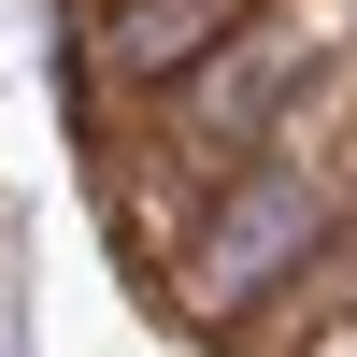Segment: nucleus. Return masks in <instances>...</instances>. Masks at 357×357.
Segmentation results:
<instances>
[{
  "instance_id": "nucleus-2",
  "label": "nucleus",
  "mask_w": 357,
  "mask_h": 357,
  "mask_svg": "<svg viewBox=\"0 0 357 357\" xmlns=\"http://www.w3.org/2000/svg\"><path fill=\"white\" fill-rule=\"evenodd\" d=\"M243 15H257V0H114V15H100V57L129 86H186L200 57L243 43Z\"/></svg>"
},
{
  "instance_id": "nucleus-3",
  "label": "nucleus",
  "mask_w": 357,
  "mask_h": 357,
  "mask_svg": "<svg viewBox=\"0 0 357 357\" xmlns=\"http://www.w3.org/2000/svg\"><path fill=\"white\" fill-rule=\"evenodd\" d=\"M286 86H301V57H257V43H229V57H200L172 100H186V129L200 143H229V158H257V129L286 114Z\"/></svg>"
},
{
  "instance_id": "nucleus-1",
  "label": "nucleus",
  "mask_w": 357,
  "mask_h": 357,
  "mask_svg": "<svg viewBox=\"0 0 357 357\" xmlns=\"http://www.w3.org/2000/svg\"><path fill=\"white\" fill-rule=\"evenodd\" d=\"M329 229H343V200L314 186L301 158H272V143H257V158L215 186L200 243H186V301H200V314H229V301H272V286H301L314 257H329Z\"/></svg>"
}]
</instances>
